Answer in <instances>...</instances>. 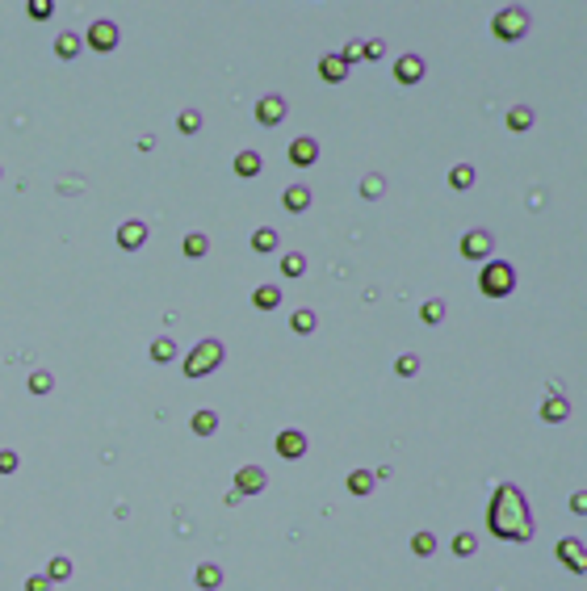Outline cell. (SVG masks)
Segmentation results:
<instances>
[{"label":"cell","instance_id":"obj_30","mask_svg":"<svg viewBox=\"0 0 587 591\" xmlns=\"http://www.w3.org/2000/svg\"><path fill=\"white\" fill-rule=\"evenodd\" d=\"M449 184L453 189H470V184H474V168H470V164H457L449 172Z\"/></svg>","mask_w":587,"mask_h":591},{"label":"cell","instance_id":"obj_28","mask_svg":"<svg viewBox=\"0 0 587 591\" xmlns=\"http://www.w3.org/2000/svg\"><path fill=\"white\" fill-rule=\"evenodd\" d=\"M72 575V558H50V566H46V579L50 583H63Z\"/></svg>","mask_w":587,"mask_h":591},{"label":"cell","instance_id":"obj_31","mask_svg":"<svg viewBox=\"0 0 587 591\" xmlns=\"http://www.w3.org/2000/svg\"><path fill=\"white\" fill-rule=\"evenodd\" d=\"M252 248H256V252H273V248H277V231L260 227L256 235H252Z\"/></svg>","mask_w":587,"mask_h":591},{"label":"cell","instance_id":"obj_7","mask_svg":"<svg viewBox=\"0 0 587 591\" xmlns=\"http://www.w3.org/2000/svg\"><path fill=\"white\" fill-rule=\"evenodd\" d=\"M265 482H269V478H265L260 465H243V470L235 474V495H260Z\"/></svg>","mask_w":587,"mask_h":591},{"label":"cell","instance_id":"obj_22","mask_svg":"<svg viewBox=\"0 0 587 591\" xmlns=\"http://www.w3.org/2000/svg\"><path fill=\"white\" fill-rule=\"evenodd\" d=\"M373 482H378V478H373L369 470H353V474H349V491H353V495H369Z\"/></svg>","mask_w":587,"mask_h":591},{"label":"cell","instance_id":"obj_6","mask_svg":"<svg viewBox=\"0 0 587 591\" xmlns=\"http://www.w3.org/2000/svg\"><path fill=\"white\" fill-rule=\"evenodd\" d=\"M84 46L101 50V55H105V50H114V46H118V26H114V21H105V17H101V21H92L89 34H84Z\"/></svg>","mask_w":587,"mask_h":591},{"label":"cell","instance_id":"obj_34","mask_svg":"<svg viewBox=\"0 0 587 591\" xmlns=\"http://www.w3.org/2000/svg\"><path fill=\"white\" fill-rule=\"evenodd\" d=\"M419 315H424V323H441V319H445V302H441V298H432V302H424V311H419Z\"/></svg>","mask_w":587,"mask_h":591},{"label":"cell","instance_id":"obj_25","mask_svg":"<svg viewBox=\"0 0 587 591\" xmlns=\"http://www.w3.org/2000/svg\"><path fill=\"white\" fill-rule=\"evenodd\" d=\"M252 302H256L260 311H273V306L281 302V289H277V285H260V289L252 294Z\"/></svg>","mask_w":587,"mask_h":591},{"label":"cell","instance_id":"obj_42","mask_svg":"<svg viewBox=\"0 0 587 591\" xmlns=\"http://www.w3.org/2000/svg\"><path fill=\"white\" fill-rule=\"evenodd\" d=\"M386 55V43H365V59H382Z\"/></svg>","mask_w":587,"mask_h":591},{"label":"cell","instance_id":"obj_39","mask_svg":"<svg viewBox=\"0 0 587 591\" xmlns=\"http://www.w3.org/2000/svg\"><path fill=\"white\" fill-rule=\"evenodd\" d=\"M395 369H399V377H411V373L419 369V357H411V353H407V357H399V365H395Z\"/></svg>","mask_w":587,"mask_h":591},{"label":"cell","instance_id":"obj_13","mask_svg":"<svg viewBox=\"0 0 587 591\" xmlns=\"http://www.w3.org/2000/svg\"><path fill=\"white\" fill-rule=\"evenodd\" d=\"M143 239H147V227L143 223H122L118 227V248H126V252H138Z\"/></svg>","mask_w":587,"mask_h":591},{"label":"cell","instance_id":"obj_38","mask_svg":"<svg viewBox=\"0 0 587 591\" xmlns=\"http://www.w3.org/2000/svg\"><path fill=\"white\" fill-rule=\"evenodd\" d=\"M340 59H344V63H357V59H365V43H349L344 50H340Z\"/></svg>","mask_w":587,"mask_h":591},{"label":"cell","instance_id":"obj_12","mask_svg":"<svg viewBox=\"0 0 587 591\" xmlns=\"http://www.w3.org/2000/svg\"><path fill=\"white\" fill-rule=\"evenodd\" d=\"M558 558L575 570V575H583L587 562H583V546H579V537H562V546H558Z\"/></svg>","mask_w":587,"mask_h":591},{"label":"cell","instance_id":"obj_37","mask_svg":"<svg viewBox=\"0 0 587 591\" xmlns=\"http://www.w3.org/2000/svg\"><path fill=\"white\" fill-rule=\"evenodd\" d=\"M382 189H386V184H382V177H365V184H361V193L369 197V201H373V197H382Z\"/></svg>","mask_w":587,"mask_h":591},{"label":"cell","instance_id":"obj_11","mask_svg":"<svg viewBox=\"0 0 587 591\" xmlns=\"http://www.w3.org/2000/svg\"><path fill=\"white\" fill-rule=\"evenodd\" d=\"M285 118V96H265L260 105H256V122L260 126H277Z\"/></svg>","mask_w":587,"mask_h":591},{"label":"cell","instance_id":"obj_15","mask_svg":"<svg viewBox=\"0 0 587 591\" xmlns=\"http://www.w3.org/2000/svg\"><path fill=\"white\" fill-rule=\"evenodd\" d=\"M281 206L294 210V214H302V210L311 206V189H307V184H290V189L281 193Z\"/></svg>","mask_w":587,"mask_h":591},{"label":"cell","instance_id":"obj_8","mask_svg":"<svg viewBox=\"0 0 587 591\" xmlns=\"http://www.w3.org/2000/svg\"><path fill=\"white\" fill-rule=\"evenodd\" d=\"M273 449H277V457H285V461H298V457L307 453V436L290 428V432H281V436H277V445H273Z\"/></svg>","mask_w":587,"mask_h":591},{"label":"cell","instance_id":"obj_23","mask_svg":"<svg viewBox=\"0 0 587 591\" xmlns=\"http://www.w3.org/2000/svg\"><path fill=\"white\" fill-rule=\"evenodd\" d=\"M151 361H160V365H168V361H177V344L168 340V336H160L155 344H151Z\"/></svg>","mask_w":587,"mask_h":591},{"label":"cell","instance_id":"obj_18","mask_svg":"<svg viewBox=\"0 0 587 591\" xmlns=\"http://www.w3.org/2000/svg\"><path fill=\"white\" fill-rule=\"evenodd\" d=\"M80 46H84V38L67 30V34H59V38H55V55H59V59H76V55H80Z\"/></svg>","mask_w":587,"mask_h":591},{"label":"cell","instance_id":"obj_33","mask_svg":"<svg viewBox=\"0 0 587 591\" xmlns=\"http://www.w3.org/2000/svg\"><path fill=\"white\" fill-rule=\"evenodd\" d=\"M474 549H478V537H474V533H461V537L453 541V553H457V558H470Z\"/></svg>","mask_w":587,"mask_h":591},{"label":"cell","instance_id":"obj_27","mask_svg":"<svg viewBox=\"0 0 587 591\" xmlns=\"http://www.w3.org/2000/svg\"><path fill=\"white\" fill-rule=\"evenodd\" d=\"M529 126H533V109L516 105V109L508 114V131H529Z\"/></svg>","mask_w":587,"mask_h":591},{"label":"cell","instance_id":"obj_20","mask_svg":"<svg viewBox=\"0 0 587 591\" xmlns=\"http://www.w3.org/2000/svg\"><path fill=\"white\" fill-rule=\"evenodd\" d=\"M566 415H571V407H566V399H562V394H558V399H545V407H542L545 424H562Z\"/></svg>","mask_w":587,"mask_h":591},{"label":"cell","instance_id":"obj_14","mask_svg":"<svg viewBox=\"0 0 587 591\" xmlns=\"http://www.w3.org/2000/svg\"><path fill=\"white\" fill-rule=\"evenodd\" d=\"M265 168V160H260V151H239L235 155V177H243V181H252L256 172Z\"/></svg>","mask_w":587,"mask_h":591},{"label":"cell","instance_id":"obj_10","mask_svg":"<svg viewBox=\"0 0 587 591\" xmlns=\"http://www.w3.org/2000/svg\"><path fill=\"white\" fill-rule=\"evenodd\" d=\"M395 80H399V84H415V80H424V59H419V55H403V59L395 63Z\"/></svg>","mask_w":587,"mask_h":591},{"label":"cell","instance_id":"obj_35","mask_svg":"<svg viewBox=\"0 0 587 591\" xmlns=\"http://www.w3.org/2000/svg\"><path fill=\"white\" fill-rule=\"evenodd\" d=\"M50 386H55V377H50L46 369H38V373L30 377V390H34V394H50Z\"/></svg>","mask_w":587,"mask_h":591},{"label":"cell","instance_id":"obj_41","mask_svg":"<svg viewBox=\"0 0 587 591\" xmlns=\"http://www.w3.org/2000/svg\"><path fill=\"white\" fill-rule=\"evenodd\" d=\"M26 591H50V579L46 575H30L26 579Z\"/></svg>","mask_w":587,"mask_h":591},{"label":"cell","instance_id":"obj_2","mask_svg":"<svg viewBox=\"0 0 587 591\" xmlns=\"http://www.w3.org/2000/svg\"><path fill=\"white\" fill-rule=\"evenodd\" d=\"M478 289H483L487 298H508V294L516 289V269L503 265V260H487V265H483V277H478Z\"/></svg>","mask_w":587,"mask_h":591},{"label":"cell","instance_id":"obj_5","mask_svg":"<svg viewBox=\"0 0 587 591\" xmlns=\"http://www.w3.org/2000/svg\"><path fill=\"white\" fill-rule=\"evenodd\" d=\"M491 252H495V239H491L487 231H470V235L461 239V256H466V260H483V265H487Z\"/></svg>","mask_w":587,"mask_h":591},{"label":"cell","instance_id":"obj_17","mask_svg":"<svg viewBox=\"0 0 587 591\" xmlns=\"http://www.w3.org/2000/svg\"><path fill=\"white\" fill-rule=\"evenodd\" d=\"M193 579H197V587H202V591H219V587H223V570H219L214 562H202Z\"/></svg>","mask_w":587,"mask_h":591},{"label":"cell","instance_id":"obj_3","mask_svg":"<svg viewBox=\"0 0 587 591\" xmlns=\"http://www.w3.org/2000/svg\"><path fill=\"white\" fill-rule=\"evenodd\" d=\"M223 365V344L219 340H202L189 357H185V377H206L210 369Z\"/></svg>","mask_w":587,"mask_h":591},{"label":"cell","instance_id":"obj_26","mask_svg":"<svg viewBox=\"0 0 587 591\" xmlns=\"http://www.w3.org/2000/svg\"><path fill=\"white\" fill-rule=\"evenodd\" d=\"M411 553H415V558H432V553H437V537H432V533H415V537H411Z\"/></svg>","mask_w":587,"mask_h":591},{"label":"cell","instance_id":"obj_21","mask_svg":"<svg viewBox=\"0 0 587 591\" xmlns=\"http://www.w3.org/2000/svg\"><path fill=\"white\" fill-rule=\"evenodd\" d=\"M210 252V239L202 235V231H193V235H185V256H193V260H202Z\"/></svg>","mask_w":587,"mask_h":591},{"label":"cell","instance_id":"obj_36","mask_svg":"<svg viewBox=\"0 0 587 591\" xmlns=\"http://www.w3.org/2000/svg\"><path fill=\"white\" fill-rule=\"evenodd\" d=\"M50 13H55V4H50V0H30V17H34V21H46Z\"/></svg>","mask_w":587,"mask_h":591},{"label":"cell","instance_id":"obj_16","mask_svg":"<svg viewBox=\"0 0 587 591\" xmlns=\"http://www.w3.org/2000/svg\"><path fill=\"white\" fill-rule=\"evenodd\" d=\"M319 72H323V80H327V84H340V80H344V72H349V63H344L340 55H323V59H319Z\"/></svg>","mask_w":587,"mask_h":591},{"label":"cell","instance_id":"obj_9","mask_svg":"<svg viewBox=\"0 0 587 591\" xmlns=\"http://www.w3.org/2000/svg\"><path fill=\"white\" fill-rule=\"evenodd\" d=\"M290 160H294L298 168H311V164H315V160H319V143H315V138H311V135L294 138V143H290Z\"/></svg>","mask_w":587,"mask_h":591},{"label":"cell","instance_id":"obj_4","mask_svg":"<svg viewBox=\"0 0 587 591\" xmlns=\"http://www.w3.org/2000/svg\"><path fill=\"white\" fill-rule=\"evenodd\" d=\"M491 30H495V38H503V43H512V38H520V34L529 30V17H525L520 9H503V13H495V21H491Z\"/></svg>","mask_w":587,"mask_h":591},{"label":"cell","instance_id":"obj_1","mask_svg":"<svg viewBox=\"0 0 587 591\" xmlns=\"http://www.w3.org/2000/svg\"><path fill=\"white\" fill-rule=\"evenodd\" d=\"M508 516L529 520L525 495H520L516 487H499L495 491V503H491V529H495L503 541H529V537H533V524H508Z\"/></svg>","mask_w":587,"mask_h":591},{"label":"cell","instance_id":"obj_32","mask_svg":"<svg viewBox=\"0 0 587 591\" xmlns=\"http://www.w3.org/2000/svg\"><path fill=\"white\" fill-rule=\"evenodd\" d=\"M290 323H294V331H298V336H307V331H315V311H294V319H290Z\"/></svg>","mask_w":587,"mask_h":591},{"label":"cell","instance_id":"obj_24","mask_svg":"<svg viewBox=\"0 0 587 591\" xmlns=\"http://www.w3.org/2000/svg\"><path fill=\"white\" fill-rule=\"evenodd\" d=\"M302 273H307V256L285 252V256H281V277H302Z\"/></svg>","mask_w":587,"mask_h":591},{"label":"cell","instance_id":"obj_43","mask_svg":"<svg viewBox=\"0 0 587 591\" xmlns=\"http://www.w3.org/2000/svg\"><path fill=\"white\" fill-rule=\"evenodd\" d=\"M571 507H575V512H587V495H583V491H575V495H571Z\"/></svg>","mask_w":587,"mask_h":591},{"label":"cell","instance_id":"obj_19","mask_svg":"<svg viewBox=\"0 0 587 591\" xmlns=\"http://www.w3.org/2000/svg\"><path fill=\"white\" fill-rule=\"evenodd\" d=\"M193 432H197V436H214V432H219V415L210 407H202L193 415Z\"/></svg>","mask_w":587,"mask_h":591},{"label":"cell","instance_id":"obj_29","mask_svg":"<svg viewBox=\"0 0 587 591\" xmlns=\"http://www.w3.org/2000/svg\"><path fill=\"white\" fill-rule=\"evenodd\" d=\"M177 131H181V135H197V131H202V114H197V109H185L181 118H177Z\"/></svg>","mask_w":587,"mask_h":591},{"label":"cell","instance_id":"obj_40","mask_svg":"<svg viewBox=\"0 0 587 591\" xmlns=\"http://www.w3.org/2000/svg\"><path fill=\"white\" fill-rule=\"evenodd\" d=\"M17 470V453L13 449H0V474H13Z\"/></svg>","mask_w":587,"mask_h":591}]
</instances>
